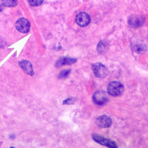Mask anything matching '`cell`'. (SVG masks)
<instances>
[{
    "mask_svg": "<svg viewBox=\"0 0 148 148\" xmlns=\"http://www.w3.org/2000/svg\"><path fill=\"white\" fill-rule=\"evenodd\" d=\"M2 7H1V6H0V12L2 10Z\"/></svg>",
    "mask_w": 148,
    "mask_h": 148,
    "instance_id": "17",
    "label": "cell"
},
{
    "mask_svg": "<svg viewBox=\"0 0 148 148\" xmlns=\"http://www.w3.org/2000/svg\"><path fill=\"white\" fill-rule=\"evenodd\" d=\"M92 137L93 139L96 142H97L101 145H105L109 147H112V148L117 147V145L115 142H114L110 139L105 138H104L101 135H99L97 134H93L92 135Z\"/></svg>",
    "mask_w": 148,
    "mask_h": 148,
    "instance_id": "3",
    "label": "cell"
},
{
    "mask_svg": "<svg viewBox=\"0 0 148 148\" xmlns=\"http://www.w3.org/2000/svg\"><path fill=\"white\" fill-rule=\"evenodd\" d=\"M71 72V70L70 69H67V70H64V71H62L60 74H59V76H58V77L59 78H64V77H66V76H68V75Z\"/></svg>",
    "mask_w": 148,
    "mask_h": 148,
    "instance_id": "15",
    "label": "cell"
},
{
    "mask_svg": "<svg viewBox=\"0 0 148 148\" xmlns=\"http://www.w3.org/2000/svg\"><path fill=\"white\" fill-rule=\"evenodd\" d=\"M92 69L94 75L98 77H104L108 73L107 68L101 62H96L92 64Z\"/></svg>",
    "mask_w": 148,
    "mask_h": 148,
    "instance_id": "2",
    "label": "cell"
},
{
    "mask_svg": "<svg viewBox=\"0 0 148 148\" xmlns=\"http://www.w3.org/2000/svg\"><path fill=\"white\" fill-rule=\"evenodd\" d=\"M143 22V18L139 16H132L128 19V24L134 27H138L141 26Z\"/></svg>",
    "mask_w": 148,
    "mask_h": 148,
    "instance_id": "9",
    "label": "cell"
},
{
    "mask_svg": "<svg viewBox=\"0 0 148 148\" xmlns=\"http://www.w3.org/2000/svg\"><path fill=\"white\" fill-rule=\"evenodd\" d=\"M16 28L21 33H27L30 29V23L25 18H20L16 23Z\"/></svg>",
    "mask_w": 148,
    "mask_h": 148,
    "instance_id": "4",
    "label": "cell"
},
{
    "mask_svg": "<svg viewBox=\"0 0 148 148\" xmlns=\"http://www.w3.org/2000/svg\"><path fill=\"white\" fill-rule=\"evenodd\" d=\"M123 85L119 82L114 81L110 82L108 86V92L112 96H119L123 91Z\"/></svg>",
    "mask_w": 148,
    "mask_h": 148,
    "instance_id": "1",
    "label": "cell"
},
{
    "mask_svg": "<svg viewBox=\"0 0 148 148\" xmlns=\"http://www.w3.org/2000/svg\"><path fill=\"white\" fill-rule=\"evenodd\" d=\"M43 0H28L29 3L33 6H37L41 5Z\"/></svg>",
    "mask_w": 148,
    "mask_h": 148,
    "instance_id": "14",
    "label": "cell"
},
{
    "mask_svg": "<svg viewBox=\"0 0 148 148\" xmlns=\"http://www.w3.org/2000/svg\"><path fill=\"white\" fill-rule=\"evenodd\" d=\"M95 123L100 128H108L111 125L112 120L109 117L106 115H102L97 118Z\"/></svg>",
    "mask_w": 148,
    "mask_h": 148,
    "instance_id": "6",
    "label": "cell"
},
{
    "mask_svg": "<svg viewBox=\"0 0 148 148\" xmlns=\"http://www.w3.org/2000/svg\"><path fill=\"white\" fill-rule=\"evenodd\" d=\"M75 21L79 26L86 27L90 23L91 18L87 13L81 12L76 16Z\"/></svg>",
    "mask_w": 148,
    "mask_h": 148,
    "instance_id": "5",
    "label": "cell"
},
{
    "mask_svg": "<svg viewBox=\"0 0 148 148\" xmlns=\"http://www.w3.org/2000/svg\"><path fill=\"white\" fill-rule=\"evenodd\" d=\"M92 100L96 104L102 105L108 101V98L105 92L102 91H97L93 95Z\"/></svg>",
    "mask_w": 148,
    "mask_h": 148,
    "instance_id": "7",
    "label": "cell"
},
{
    "mask_svg": "<svg viewBox=\"0 0 148 148\" xmlns=\"http://www.w3.org/2000/svg\"><path fill=\"white\" fill-rule=\"evenodd\" d=\"M76 59L69 58V57H62L58 60L56 62V66H60L64 65H69L75 63L76 61Z\"/></svg>",
    "mask_w": 148,
    "mask_h": 148,
    "instance_id": "10",
    "label": "cell"
},
{
    "mask_svg": "<svg viewBox=\"0 0 148 148\" xmlns=\"http://www.w3.org/2000/svg\"><path fill=\"white\" fill-rule=\"evenodd\" d=\"M108 49V44L105 41H100L97 46V51L99 53H105Z\"/></svg>",
    "mask_w": 148,
    "mask_h": 148,
    "instance_id": "12",
    "label": "cell"
},
{
    "mask_svg": "<svg viewBox=\"0 0 148 148\" xmlns=\"http://www.w3.org/2000/svg\"><path fill=\"white\" fill-rule=\"evenodd\" d=\"M2 4L7 7H14L17 5V0H2Z\"/></svg>",
    "mask_w": 148,
    "mask_h": 148,
    "instance_id": "13",
    "label": "cell"
},
{
    "mask_svg": "<svg viewBox=\"0 0 148 148\" xmlns=\"http://www.w3.org/2000/svg\"><path fill=\"white\" fill-rule=\"evenodd\" d=\"M74 101H75V99H73L72 98H69L66 99L65 101H64L63 103L64 104H71L72 103V102H74Z\"/></svg>",
    "mask_w": 148,
    "mask_h": 148,
    "instance_id": "16",
    "label": "cell"
},
{
    "mask_svg": "<svg viewBox=\"0 0 148 148\" xmlns=\"http://www.w3.org/2000/svg\"><path fill=\"white\" fill-rule=\"evenodd\" d=\"M18 65L25 73L30 75H34V72L31 64L26 60H23L18 62Z\"/></svg>",
    "mask_w": 148,
    "mask_h": 148,
    "instance_id": "8",
    "label": "cell"
},
{
    "mask_svg": "<svg viewBox=\"0 0 148 148\" xmlns=\"http://www.w3.org/2000/svg\"><path fill=\"white\" fill-rule=\"evenodd\" d=\"M132 50L137 53H142L146 50V46L142 43H135L132 45Z\"/></svg>",
    "mask_w": 148,
    "mask_h": 148,
    "instance_id": "11",
    "label": "cell"
}]
</instances>
